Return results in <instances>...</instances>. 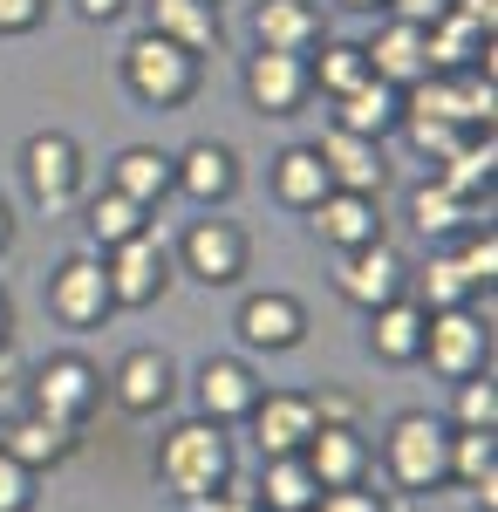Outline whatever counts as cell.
<instances>
[{
    "label": "cell",
    "mask_w": 498,
    "mask_h": 512,
    "mask_svg": "<svg viewBox=\"0 0 498 512\" xmlns=\"http://www.w3.org/2000/svg\"><path fill=\"white\" fill-rule=\"evenodd\" d=\"M205 7H219V0H205Z\"/></svg>",
    "instance_id": "f907efd6"
},
{
    "label": "cell",
    "mask_w": 498,
    "mask_h": 512,
    "mask_svg": "<svg viewBox=\"0 0 498 512\" xmlns=\"http://www.w3.org/2000/svg\"><path fill=\"white\" fill-rule=\"evenodd\" d=\"M76 437H82V431L55 424V417L21 410V417H7V424H0V451L41 478V472H55V465H69V458H76Z\"/></svg>",
    "instance_id": "44dd1931"
},
{
    "label": "cell",
    "mask_w": 498,
    "mask_h": 512,
    "mask_svg": "<svg viewBox=\"0 0 498 512\" xmlns=\"http://www.w3.org/2000/svg\"><path fill=\"white\" fill-rule=\"evenodd\" d=\"M48 21V0H0V35H35Z\"/></svg>",
    "instance_id": "60d3db41"
},
{
    "label": "cell",
    "mask_w": 498,
    "mask_h": 512,
    "mask_svg": "<svg viewBox=\"0 0 498 512\" xmlns=\"http://www.w3.org/2000/svg\"><path fill=\"white\" fill-rule=\"evenodd\" d=\"M492 158H498V151H492V130H464L458 151L437 164V185H451L458 198H478V185L492 192Z\"/></svg>",
    "instance_id": "1f68e13d"
},
{
    "label": "cell",
    "mask_w": 498,
    "mask_h": 512,
    "mask_svg": "<svg viewBox=\"0 0 498 512\" xmlns=\"http://www.w3.org/2000/svg\"><path fill=\"white\" fill-rule=\"evenodd\" d=\"M383 472L396 492L430 499L451 485V424L430 417V410H396L383 431Z\"/></svg>",
    "instance_id": "7a4b0ae2"
},
{
    "label": "cell",
    "mask_w": 498,
    "mask_h": 512,
    "mask_svg": "<svg viewBox=\"0 0 498 512\" xmlns=\"http://www.w3.org/2000/svg\"><path fill=\"white\" fill-rule=\"evenodd\" d=\"M260 369L246 362V355H205L192 376V396H198V417L205 424H219V431H232V424H246V410L260 403Z\"/></svg>",
    "instance_id": "5bb4252c"
},
{
    "label": "cell",
    "mask_w": 498,
    "mask_h": 512,
    "mask_svg": "<svg viewBox=\"0 0 498 512\" xmlns=\"http://www.w3.org/2000/svg\"><path fill=\"white\" fill-rule=\"evenodd\" d=\"M307 82L335 103V96H348L355 82H369V55H362V41H314L307 48Z\"/></svg>",
    "instance_id": "f546056e"
},
{
    "label": "cell",
    "mask_w": 498,
    "mask_h": 512,
    "mask_svg": "<svg viewBox=\"0 0 498 512\" xmlns=\"http://www.w3.org/2000/svg\"><path fill=\"white\" fill-rule=\"evenodd\" d=\"M103 396H110L123 417H157V410H171V396H178V362H171V349L137 342V349L103 376Z\"/></svg>",
    "instance_id": "8fae6325"
},
{
    "label": "cell",
    "mask_w": 498,
    "mask_h": 512,
    "mask_svg": "<svg viewBox=\"0 0 498 512\" xmlns=\"http://www.w3.org/2000/svg\"><path fill=\"white\" fill-rule=\"evenodd\" d=\"M362 55H369V76L389 82V89H410V82L430 76L423 28H417V21H396V14H383V21H376V35L362 41Z\"/></svg>",
    "instance_id": "d6986e66"
},
{
    "label": "cell",
    "mask_w": 498,
    "mask_h": 512,
    "mask_svg": "<svg viewBox=\"0 0 498 512\" xmlns=\"http://www.w3.org/2000/svg\"><path fill=\"white\" fill-rule=\"evenodd\" d=\"M103 274H110L116 308H157V301L171 294L178 267H171V246H164L157 233H137V239H123V246L103 253Z\"/></svg>",
    "instance_id": "ba28073f"
},
{
    "label": "cell",
    "mask_w": 498,
    "mask_h": 512,
    "mask_svg": "<svg viewBox=\"0 0 498 512\" xmlns=\"http://www.w3.org/2000/svg\"><path fill=\"white\" fill-rule=\"evenodd\" d=\"M471 219H478V205L458 198L451 185H437V178H423L417 192H410V226H417L423 239H437V246H444V239H458Z\"/></svg>",
    "instance_id": "f1b7e54d"
},
{
    "label": "cell",
    "mask_w": 498,
    "mask_h": 512,
    "mask_svg": "<svg viewBox=\"0 0 498 512\" xmlns=\"http://www.w3.org/2000/svg\"><path fill=\"white\" fill-rule=\"evenodd\" d=\"M232 328H239V349L246 355H287V349L307 342V308L294 294L267 287V294H246V301H239Z\"/></svg>",
    "instance_id": "2e32d148"
},
{
    "label": "cell",
    "mask_w": 498,
    "mask_h": 512,
    "mask_svg": "<svg viewBox=\"0 0 498 512\" xmlns=\"http://www.w3.org/2000/svg\"><path fill=\"white\" fill-rule=\"evenodd\" d=\"M239 185H246V164H239V151L219 144V137H198V144H185V151H171V192L205 205V212L232 205Z\"/></svg>",
    "instance_id": "30bf717a"
},
{
    "label": "cell",
    "mask_w": 498,
    "mask_h": 512,
    "mask_svg": "<svg viewBox=\"0 0 498 512\" xmlns=\"http://www.w3.org/2000/svg\"><path fill=\"white\" fill-rule=\"evenodd\" d=\"M342 14H389V0H335Z\"/></svg>",
    "instance_id": "c3c4849f"
},
{
    "label": "cell",
    "mask_w": 498,
    "mask_h": 512,
    "mask_svg": "<svg viewBox=\"0 0 498 512\" xmlns=\"http://www.w3.org/2000/svg\"><path fill=\"white\" fill-rule=\"evenodd\" d=\"M123 7H130V0H76L82 21H123Z\"/></svg>",
    "instance_id": "bcb514c9"
},
{
    "label": "cell",
    "mask_w": 498,
    "mask_h": 512,
    "mask_svg": "<svg viewBox=\"0 0 498 512\" xmlns=\"http://www.w3.org/2000/svg\"><path fill=\"white\" fill-rule=\"evenodd\" d=\"M21 396H28V369H21V355H14V342H7V349H0V410L21 403Z\"/></svg>",
    "instance_id": "7bdbcfd3"
},
{
    "label": "cell",
    "mask_w": 498,
    "mask_h": 512,
    "mask_svg": "<svg viewBox=\"0 0 498 512\" xmlns=\"http://www.w3.org/2000/svg\"><path fill=\"white\" fill-rule=\"evenodd\" d=\"M451 14H458V21H471L478 35H492V28H498V0H451Z\"/></svg>",
    "instance_id": "ee69618b"
},
{
    "label": "cell",
    "mask_w": 498,
    "mask_h": 512,
    "mask_svg": "<svg viewBox=\"0 0 498 512\" xmlns=\"http://www.w3.org/2000/svg\"><path fill=\"white\" fill-rule=\"evenodd\" d=\"M314 239L328 246V253H355V246H369V239H389L383 233V205L369 192H328L314 212Z\"/></svg>",
    "instance_id": "ffe728a7"
},
{
    "label": "cell",
    "mask_w": 498,
    "mask_h": 512,
    "mask_svg": "<svg viewBox=\"0 0 498 512\" xmlns=\"http://www.w3.org/2000/svg\"><path fill=\"white\" fill-rule=\"evenodd\" d=\"M116 69H123V89H130L144 110H185L198 96V82H205V55L151 35V28H137V35L123 41Z\"/></svg>",
    "instance_id": "6da1fadb"
},
{
    "label": "cell",
    "mask_w": 498,
    "mask_h": 512,
    "mask_svg": "<svg viewBox=\"0 0 498 512\" xmlns=\"http://www.w3.org/2000/svg\"><path fill=\"white\" fill-rule=\"evenodd\" d=\"M157 478L171 485L178 506H185V499H205V492H219V485L232 478V431L205 424V417L171 424L164 444H157Z\"/></svg>",
    "instance_id": "3957f363"
},
{
    "label": "cell",
    "mask_w": 498,
    "mask_h": 512,
    "mask_svg": "<svg viewBox=\"0 0 498 512\" xmlns=\"http://www.w3.org/2000/svg\"><path fill=\"white\" fill-rule=\"evenodd\" d=\"M335 123L355 130V137H396V123H403V89H389V82H355L348 96H335Z\"/></svg>",
    "instance_id": "83f0119b"
},
{
    "label": "cell",
    "mask_w": 498,
    "mask_h": 512,
    "mask_svg": "<svg viewBox=\"0 0 498 512\" xmlns=\"http://www.w3.org/2000/svg\"><path fill=\"white\" fill-rule=\"evenodd\" d=\"M185 512H267V506H260V485H253V478L232 472L219 492H205V499H185Z\"/></svg>",
    "instance_id": "74e56055"
},
{
    "label": "cell",
    "mask_w": 498,
    "mask_h": 512,
    "mask_svg": "<svg viewBox=\"0 0 498 512\" xmlns=\"http://www.w3.org/2000/svg\"><path fill=\"white\" fill-rule=\"evenodd\" d=\"M14 342V301H7V287H0V349Z\"/></svg>",
    "instance_id": "7dc6e473"
},
{
    "label": "cell",
    "mask_w": 498,
    "mask_h": 512,
    "mask_svg": "<svg viewBox=\"0 0 498 512\" xmlns=\"http://www.w3.org/2000/svg\"><path fill=\"white\" fill-rule=\"evenodd\" d=\"M307 396H314V417L321 424H362V403L348 390H307Z\"/></svg>",
    "instance_id": "b9f144b4"
},
{
    "label": "cell",
    "mask_w": 498,
    "mask_h": 512,
    "mask_svg": "<svg viewBox=\"0 0 498 512\" xmlns=\"http://www.w3.org/2000/svg\"><path fill=\"white\" fill-rule=\"evenodd\" d=\"M110 192L137 198L144 212H157V205L171 198V151H157V144H123L110 158Z\"/></svg>",
    "instance_id": "d4e9b609"
},
{
    "label": "cell",
    "mask_w": 498,
    "mask_h": 512,
    "mask_svg": "<svg viewBox=\"0 0 498 512\" xmlns=\"http://www.w3.org/2000/svg\"><path fill=\"white\" fill-rule=\"evenodd\" d=\"M0 512H35V472L0 451Z\"/></svg>",
    "instance_id": "f35d334b"
},
{
    "label": "cell",
    "mask_w": 498,
    "mask_h": 512,
    "mask_svg": "<svg viewBox=\"0 0 498 512\" xmlns=\"http://www.w3.org/2000/svg\"><path fill=\"white\" fill-rule=\"evenodd\" d=\"M171 267H178L185 280H198V287H239V280H246V267H253V239H246V226H239V219L205 212V219H192V226L178 233Z\"/></svg>",
    "instance_id": "5b68a950"
},
{
    "label": "cell",
    "mask_w": 498,
    "mask_h": 512,
    "mask_svg": "<svg viewBox=\"0 0 498 512\" xmlns=\"http://www.w3.org/2000/svg\"><path fill=\"white\" fill-rule=\"evenodd\" d=\"M389 14H396V21H437V14H451V0H389Z\"/></svg>",
    "instance_id": "f6af8a7d"
},
{
    "label": "cell",
    "mask_w": 498,
    "mask_h": 512,
    "mask_svg": "<svg viewBox=\"0 0 498 512\" xmlns=\"http://www.w3.org/2000/svg\"><path fill=\"white\" fill-rule=\"evenodd\" d=\"M423 55H430V76H458V69H492V35H478L458 14H437L423 21Z\"/></svg>",
    "instance_id": "603a6c76"
},
{
    "label": "cell",
    "mask_w": 498,
    "mask_h": 512,
    "mask_svg": "<svg viewBox=\"0 0 498 512\" xmlns=\"http://www.w3.org/2000/svg\"><path fill=\"white\" fill-rule=\"evenodd\" d=\"M314 512H389V499L369 492V478H362V485H342V492H321Z\"/></svg>",
    "instance_id": "ab89813d"
},
{
    "label": "cell",
    "mask_w": 498,
    "mask_h": 512,
    "mask_svg": "<svg viewBox=\"0 0 498 512\" xmlns=\"http://www.w3.org/2000/svg\"><path fill=\"white\" fill-rule=\"evenodd\" d=\"M478 294H471V280L464 267L451 260V246H437L430 260H423V308H471Z\"/></svg>",
    "instance_id": "d590c367"
},
{
    "label": "cell",
    "mask_w": 498,
    "mask_h": 512,
    "mask_svg": "<svg viewBox=\"0 0 498 512\" xmlns=\"http://www.w3.org/2000/svg\"><path fill=\"white\" fill-rule=\"evenodd\" d=\"M444 246H451V260L464 267L471 294H492V280H498V233H492V226L471 219V226H464L458 239H444Z\"/></svg>",
    "instance_id": "836d02e7"
},
{
    "label": "cell",
    "mask_w": 498,
    "mask_h": 512,
    "mask_svg": "<svg viewBox=\"0 0 498 512\" xmlns=\"http://www.w3.org/2000/svg\"><path fill=\"white\" fill-rule=\"evenodd\" d=\"M246 431H253V444H260V458H301L307 437L321 431L314 396L307 390H260V403L246 410Z\"/></svg>",
    "instance_id": "9a60e30c"
},
{
    "label": "cell",
    "mask_w": 498,
    "mask_h": 512,
    "mask_svg": "<svg viewBox=\"0 0 498 512\" xmlns=\"http://www.w3.org/2000/svg\"><path fill=\"white\" fill-rule=\"evenodd\" d=\"M82 144L69 130H35L28 144H21V192L35 198L41 212H69L82 198Z\"/></svg>",
    "instance_id": "52a82bcc"
},
{
    "label": "cell",
    "mask_w": 498,
    "mask_h": 512,
    "mask_svg": "<svg viewBox=\"0 0 498 512\" xmlns=\"http://www.w3.org/2000/svg\"><path fill=\"white\" fill-rule=\"evenodd\" d=\"M253 41L280 55H307L321 41V7L314 0H253Z\"/></svg>",
    "instance_id": "cb8c5ba5"
},
{
    "label": "cell",
    "mask_w": 498,
    "mask_h": 512,
    "mask_svg": "<svg viewBox=\"0 0 498 512\" xmlns=\"http://www.w3.org/2000/svg\"><path fill=\"white\" fill-rule=\"evenodd\" d=\"M423 362L444 383L485 376L492 369V315H478V308H430V321H423Z\"/></svg>",
    "instance_id": "8992f818"
},
{
    "label": "cell",
    "mask_w": 498,
    "mask_h": 512,
    "mask_svg": "<svg viewBox=\"0 0 498 512\" xmlns=\"http://www.w3.org/2000/svg\"><path fill=\"white\" fill-rule=\"evenodd\" d=\"M82 226H89V239H96V253H110V246H123V239H137V233H151V212L137 205V198H123V192H103L82 205Z\"/></svg>",
    "instance_id": "4dcf8cb0"
},
{
    "label": "cell",
    "mask_w": 498,
    "mask_h": 512,
    "mask_svg": "<svg viewBox=\"0 0 498 512\" xmlns=\"http://www.w3.org/2000/svg\"><path fill=\"white\" fill-rule=\"evenodd\" d=\"M314 158L328 164V185H335V192L383 198L389 158H383V144H376V137H355V130H342V123H328V130L314 137Z\"/></svg>",
    "instance_id": "e0dca14e"
},
{
    "label": "cell",
    "mask_w": 498,
    "mask_h": 512,
    "mask_svg": "<svg viewBox=\"0 0 498 512\" xmlns=\"http://www.w3.org/2000/svg\"><path fill=\"white\" fill-rule=\"evenodd\" d=\"M335 294H342L348 308H383L396 294H410V260L389 246V239H369V246H355V253H335Z\"/></svg>",
    "instance_id": "7c38bea8"
},
{
    "label": "cell",
    "mask_w": 498,
    "mask_h": 512,
    "mask_svg": "<svg viewBox=\"0 0 498 512\" xmlns=\"http://www.w3.org/2000/svg\"><path fill=\"white\" fill-rule=\"evenodd\" d=\"M151 7V35L178 41V48H192V55H212L219 41H226V28H219V7H205V0H144Z\"/></svg>",
    "instance_id": "4316f807"
},
{
    "label": "cell",
    "mask_w": 498,
    "mask_h": 512,
    "mask_svg": "<svg viewBox=\"0 0 498 512\" xmlns=\"http://www.w3.org/2000/svg\"><path fill=\"white\" fill-rule=\"evenodd\" d=\"M239 89H246V103H253L260 117H273V123L301 117L307 96H314V82H307V55L253 48V55H246V69H239Z\"/></svg>",
    "instance_id": "4fadbf2b"
},
{
    "label": "cell",
    "mask_w": 498,
    "mask_h": 512,
    "mask_svg": "<svg viewBox=\"0 0 498 512\" xmlns=\"http://www.w3.org/2000/svg\"><path fill=\"white\" fill-rule=\"evenodd\" d=\"M35 417H55V424H69V431H82L96 410H103V369L89 362V355L62 349L48 355V362H35L28 369V396H21Z\"/></svg>",
    "instance_id": "277c9868"
},
{
    "label": "cell",
    "mask_w": 498,
    "mask_h": 512,
    "mask_svg": "<svg viewBox=\"0 0 498 512\" xmlns=\"http://www.w3.org/2000/svg\"><path fill=\"white\" fill-rule=\"evenodd\" d=\"M451 431H498V383H492V369L451 383Z\"/></svg>",
    "instance_id": "e575fe53"
},
{
    "label": "cell",
    "mask_w": 498,
    "mask_h": 512,
    "mask_svg": "<svg viewBox=\"0 0 498 512\" xmlns=\"http://www.w3.org/2000/svg\"><path fill=\"white\" fill-rule=\"evenodd\" d=\"M396 130H403V137L417 144V158H430V164H444L451 151H458V137H464L458 123H437V117H403Z\"/></svg>",
    "instance_id": "8d00e7d4"
},
{
    "label": "cell",
    "mask_w": 498,
    "mask_h": 512,
    "mask_svg": "<svg viewBox=\"0 0 498 512\" xmlns=\"http://www.w3.org/2000/svg\"><path fill=\"white\" fill-rule=\"evenodd\" d=\"M267 185L287 212H314L321 198L335 192V185H328V164L314 158V144H287V151L267 164Z\"/></svg>",
    "instance_id": "484cf974"
},
{
    "label": "cell",
    "mask_w": 498,
    "mask_h": 512,
    "mask_svg": "<svg viewBox=\"0 0 498 512\" xmlns=\"http://www.w3.org/2000/svg\"><path fill=\"white\" fill-rule=\"evenodd\" d=\"M253 485H260V506L267 512H314V499H321V485H314V472L301 458H267V472Z\"/></svg>",
    "instance_id": "d6a6232c"
},
{
    "label": "cell",
    "mask_w": 498,
    "mask_h": 512,
    "mask_svg": "<svg viewBox=\"0 0 498 512\" xmlns=\"http://www.w3.org/2000/svg\"><path fill=\"white\" fill-rule=\"evenodd\" d=\"M48 315L62 321V328H76V335H89V328H103V321L116 315L103 253H69V260L48 274Z\"/></svg>",
    "instance_id": "9c48e42d"
},
{
    "label": "cell",
    "mask_w": 498,
    "mask_h": 512,
    "mask_svg": "<svg viewBox=\"0 0 498 512\" xmlns=\"http://www.w3.org/2000/svg\"><path fill=\"white\" fill-rule=\"evenodd\" d=\"M423 321H430V308H423L417 294H396L383 308H369V355L389 362V369L423 362Z\"/></svg>",
    "instance_id": "7402d4cb"
},
{
    "label": "cell",
    "mask_w": 498,
    "mask_h": 512,
    "mask_svg": "<svg viewBox=\"0 0 498 512\" xmlns=\"http://www.w3.org/2000/svg\"><path fill=\"white\" fill-rule=\"evenodd\" d=\"M301 465L314 472V485H321V492L362 485V478H369V437H362V424H321V431L307 437Z\"/></svg>",
    "instance_id": "ac0fdd59"
},
{
    "label": "cell",
    "mask_w": 498,
    "mask_h": 512,
    "mask_svg": "<svg viewBox=\"0 0 498 512\" xmlns=\"http://www.w3.org/2000/svg\"><path fill=\"white\" fill-rule=\"evenodd\" d=\"M7 246H14V205L0 198V253H7Z\"/></svg>",
    "instance_id": "681fc988"
}]
</instances>
